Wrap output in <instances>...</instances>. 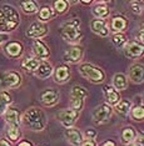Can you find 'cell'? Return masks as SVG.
<instances>
[{
    "instance_id": "41",
    "label": "cell",
    "mask_w": 144,
    "mask_h": 146,
    "mask_svg": "<svg viewBox=\"0 0 144 146\" xmlns=\"http://www.w3.org/2000/svg\"><path fill=\"white\" fill-rule=\"evenodd\" d=\"M6 104H4L1 100H0V114H3V112H5V110H6Z\"/></svg>"
},
{
    "instance_id": "30",
    "label": "cell",
    "mask_w": 144,
    "mask_h": 146,
    "mask_svg": "<svg viewBox=\"0 0 144 146\" xmlns=\"http://www.w3.org/2000/svg\"><path fill=\"white\" fill-rule=\"evenodd\" d=\"M21 9H23V11H24L25 14H34V13H36L39 10L38 5H36L34 1H31V0L23 1L21 3Z\"/></svg>"
},
{
    "instance_id": "14",
    "label": "cell",
    "mask_w": 144,
    "mask_h": 146,
    "mask_svg": "<svg viewBox=\"0 0 144 146\" xmlns=\"http://www.w3.org/2000/svg\"><path fill=\"white\" fill-rule=\"evenodd\" d=\"M33 51L35 54L36 59H45L50 55V50L43 41L40 40H35L33 44Z\"/></svg>"
},
{
    "instance_id": "20",
    "label": "cell",
    "mask_w": 144,
    "mask_h": 146,
    "mask_svg": "<svg viewBox=\"0 0 144 146\" xmlns=\"http://www.w3.org/2000/svg\"><path fill=\"white\" fill-rule=\"evenodd\" d=\"M5 121L9 125H18L20 122V112L16 109L13 108H6L5 110Z\"/></svg>"
},
{
    "instance_id": "25",
    "label": "cell",
    "mask_w": 144,
    "mask_h": 146,
    "mask_svg": "<svg viewBox=\"0 0 144 146\" xmlns=\"http://www.w3.org/2000/svg\"><path fill=\"white\" fill-rule=\"evenodd\" d=\"M130 109H132V102L128 100H122V101H119L118 104H115V106H114L115 112L118 115L123 116V117L129 114Z\"/></svg>"
},
{
    "instance_id": "24",
    "label": "cell",
    "mask_w": 144,
    "mask_h": 146,
    "mask_svg": "<svg viewBox=\"0 0 144 146\" xmlns=\"http://www.w3.org/2000/svg\"><path fill=\"white\" fill-rule=\"evenodd\" d=\"M93 14L96 16V19H105L109 15V8L105 3H98L93 8Z\"/></svg>"
},
{
    "instance_id": "18",
    "label": "cell",
    "mask_w": 144,
    "mask_h": 146,
    "mask_svg": "<svg viewBox=\"0 0 144 146\" xmlns=\"http://www.w3.org/2000/svg\"><path fill=\"white\" fill-rule=\"evenodd\" d=\"M69 78H70V71H69L68 66L60 65L55 69V71H54L55 82H65L66 80H69Z\"/></svg>"
},
{
    "instance_id": "22",
    "label": "cell",
    "mask_w": 144,
    "mask_h": 146,
    "mask_svg": "<svg viewBox=\"0 0 144 146\" xmlns=\"http://www.w3.org/2000/svg\"><path fill=\"white\" fill-rule=\"evenodd\" d=\"M40 64L39 59L36 58H26L21 62V69L26 72H35V70L38 69V66Z\"/></svg>"
},
{
    "instance_id": "5",
    "label": "cell",
    "mask_w": 144,
    "mask_h": 146,
    "mask_svg": "<svg viewBox=\"0 0 144 146\" xmlns=\"http://www.w3.org/2000/svg\"><path fill=\"white\" fill-rule=\"evenodd\" d=\"M112 108L106 104H102L93 111V121L95 125H104L112 116Z\"/></svg>"
},
{
    "instance_id": "40",
    "label": "cell",
    "mask_w": 144,
    "mask_h": 146,
    "mask_svg": "<svg viewBox=\"0 0 144 146\" xmlns=\"http://www.w3.org/2000/svg\"><path fill=\"white\" fill-rule=\"evenodd\" d=\"M0 146H11V144L6 139H0Z\"/></svg>"
},
{
    "instance_id": "13",
    "label": "cell",
    "mask_w": 144,
    "mask_h": 146,
    "mask_svg": "<svg viewBox=\"0 0 144 146\" xmlns=\"http://www.w3.org/2000/svg\"><path fill=\"white\" fill-rule=\"evenodd\" d=\"M90 28H92V30L95 33V34H98L99 36H108L109 34V29L108 26H106L105 21L102 20V19H93L92 23H90Z\"/></svg>"
},
{
    "instance_id": "16",
    "label": "cell",
    "mask_w": 144,
    "mask_h": 146,
    "mask_svg": "<svg viewBox=\"0 0 144 146\" xmlns=\"http://www.w3.org/2000/svg\"><path fill=\"white\" fill-rule=\"evenodd\" d=\"M129 79L135 84L143 81V65L142 64H134L129 69Z\"/></svg>"
},
{
    "instance_id": "6",
    "label": "cell",
    "mask_w": 144,
    "mask_h": 146,
    "mask_svg": "<svg viewBox=\"0 0 144 146\" xmlns=\"http://www.w3.org/2000/svg\"><path fill=\"white\" fill-rule=\"evenodd\" d=\"M79 116V111H75L73 109H65V110H60L56 112V119L62 122L63 126H65L66 129L72 127L73 124L76 121Z\"/></svg>"
},
{
    "instance_id": "28",
    "label": "cell",
    "mask_w": 144,
    "mask_h": 146,
    "mask_svg": "<svg viewBox=\"0 0 144 146\" xmlns=\"http://www.w3.org/2000/svg\"><path fill=\"white\" fill-rule=\"evenodd\" d=\"M54 15H55V13L50 6H43L39 10V19L42 21H46V20H49V19H53Z\"/></svg>"
},
{
    "instance_id": "3",
    "label": "cell",
    "mask_w": 144,
    "mask_h": 146,
    "mask_svg": "<svg viewBox=\"0 0 144 146\" xmlns=\"http://www.w3.org/2000/svg\"><path fill=\"white\" fill-rule=\"evenodd\" d=\"M79 72L84 76V78H86L92 82H95V84L103 82L104 79H105L104 71H103L102 69L94 66L93 64H89V62H84V64L80 65L79 66Z\"/></svg>"
},
{
    "instance_id": "32",
    "label": "cell",
    "mask_w": 144,
    "mask_h": 146,
    "mask_svg": "<svg viewBox=\"0 0 144 146\" xmlns=\"http://www.w3.org/2000/svg\"><path fill=\"white\" fill-rule=\"evenodd\" d=\"M69 104H70V109H73V110H75V111H80L83 109V106H84V100L70 96Z\"/></svg>"
},
{
    "instance_id": "43",
    "label": "cell",
    "mask_w": 144,
    "mask_h": 146,
    "mask_svg": "<svg viewBox=\"0 0 144 146\" xmlns=\"http://www.w3.org/2000/svg\"><path fill=\"white\" fill-rule=\"evenodd\" d=\"M102 146H115V142H114V141H112V140H109V141H105Z\"/></svg>"
},
{
    "instance_id": "12",
    "label": "cell",
    "mask_w": 144,
    "mask_h": 146,
    "mask_svg": "<svg viewBox=\"0 0 144 146\" xmlns=\"http://www.w3.org/2000/svg\"><path fill=\"white\" fill-rule=\"evenodd\" d=\"M65 139H66V141H68L70 145H73V146H80V144L83 142L82 132H80L78 129H74V127L66 129Z\"/></svg>"
},
{
    "instance_id": "1",
    "label": "cell",
    "mask_w": 144,
    "mask_h": 146,
    "mask_svg": "<svg viewBox=\"0 0 144 146\" xmlns=\"http://www.w3.org/2000/svg\"><path fill=\"white\" fill-rule=\"evenodd\" d=\"M23 122L28 126L30 130L40 131L45 127L46 124V117L43 110L38 108H33L28 110L23 116Z\"/></svg>"
},
{
    "instance_id": "38",
    "label": "cell",
    "mask_w": 144,
    "mask_h": 146,
    "mask_svg": "<svg viewBox=\"0 0 144 146\" xmlns=\"http://www.w3.org/2000/svg\"><path fill=\"white\" fill-rule=\"evenodd\" d=\"M80 146H96V145H95V142L93 140H89V139H88V140L83 141L82 144H80Z\"/></svg>"
},
{
    "instance_id": "19",
    "label": "cell",
    "mask_w": 144,
    "mask_h": 146,
    "mask_svg": "<svg viewBox=\"0 0 144 146\" xmlns=\"http://www.w3.org/2000/svg\"><path fill=\"white\" fill-rule=\"evenodd\" d=\"M104 92H105V100L108 105H115L120 101V95L119 92L115 90L112 86H105L104 88Z\"/></svg>"
},
{
    "instance_id": "21",
    "label": "cell",
    "mask_w": 144,
    "mask_h": 146,
    "mask_svg": "<svg viewBox=\"0 0 144 146\" xmlns=\"http://www.w3.org/2000/svg\"><path fill=\"white\" fill-rule=\"evenodd\" d=\"M52 72H53V66L49 62L43 61V62H40L38 69L35 70V75L40 79H46L52 75Z\"/></svg>"
},
{
    "instance_id": "23",
    "label": "cell",
    "mask_w": 144,
    "mask_h": 146,
    "mask_svg": "<svg viewBox=\"0 0 144 146\" xmlns=\"http://www.w3.org/2000/svg\"><path fill=\"white\" fill-rule=\"evenodd\" d=\"M127 85H128V79H127V76L124 74H122V72H118V74L114 75V78H113V88L115 89V90H124L127 89Z\"/></svg>"
},
{
    "instance_id": "34",
    "label": "cell",
    "mask_w": 144,
    "mask_h": 146,
    "mask_svg": "<svg viewBox=\"0 0 144 146\" xmlns=\"http://www.w3.org/2000/svg\"><path fill=\"white\" fill-rule=\"evenodd\" d=\"M68 3L65 1V0H56V1L54 3V8L55 10L59 13V14H62V13L66 11V9H68Z\"/></svg>"
},
{
    "instance_id": "2",
    "label": "cell",
    "mask_w": 144,
    "mask_h": 146,
    "mask_svg": "<svg viewBox=\"0 0 144 146\" xmlns=\"http://www.w3.org/2000/svg\"><path fill=\"white\" fill-rule=\"evenodd\" d=\"M19 21V14L14 8L9 5H3V8H0V30L1 31L14 30Z\"/></svg>"
},
{
    "instance_id": "15",
    "label": "cell",
    "mask_w": 144,
    "mask_h": 146,
    "mask_svg": "<svg viewBox=\"0 0 144 146\" xmlns=\"http://www.w3.org/2000/svg\"><path fill=\"white\" fill-rule=\"evenodd\" d=\"M5 52L10 58H18L23 52V45L19 41H10L5 45Z\"/></svg>"
},
{
    "instance_id": "36",
    "label": "cell",
    "mask_w": 144,
    "mask_h": 146,
    "mask_svg": "<svg viewBox=\"0 0 144 146\" xmlns=\"http://www.w3.org/2000/svg\"><path fill=\"white\" fill-rule=\"evenodd\" d=\"M0 100L4 102V104H6V105H10L11 104V101H13V99H11V95H10L9 92L1 91L0 92Z\"/></svg>"
},
{
    "instance_id": "45",
    "label": "cell",
    "mask_w": 144,
    "mask_h": 146,
    "mask_svg": "<svg viewBox=\"0 0 144 146\" xmlns=\"http://www.w3.org/2000/svg\"><path fill=\"white\" fill-rule=\"evenodd\" d=\"M1 40H3V36H1V35H0V42H1Z\"/></svg>"
},
{
    "instance_id": "27",
    "label": "cell",
    "mask_w": 144,
    "mask_h": 146,
    "mask_svg": "<svg viewBox=\"0 0 144 146\" xmlns=\"http://www.w3.org/2000/svg\"><path fill=\"white\" fill-rule=\"evenodd\" d=\"M86 95H88L86 89H84L83 86H80V85H74L72 88V91H70V96L82 99V100H84V99L86 98Z\"/></svg>"
},
{
    "instance_id": "9",
    "label": "cell",
    "mask_w": 144,
    "mask_h": 146,
    "mask_svg": "<svg viewBox=\"0 0 144 146\" xmlns=\"http://www.w3.org/2000/svg\"><path fill=\"white\" fill-rule=\"evenodd\" d=\"M48 31H49V29L45 24L36 21V23H33V24L29 26V29L26 30V35H28L29 38L39 39V38H43L44 35L48 34Z\"/></svg>"
},
{
    "instance_id": "42",
    "label": "cell",
    "mask_w": 144,
    "mask_h": 146,
    "mask_svg": "<svg viewBox=\"0 0 144 146\" xmlns=\"http://www.w3.org/2000/svg\"><path fill=\"white\" fill-rule=\"evenodd\" d=\"M18 146H33V144H31V142H29V141H26V140H24V141L19 142Z\"/></svg>"
},
{
    "instance_id": "17",
    "label": "cell",
    "mask_w": 144,
    "mask_h": 146,
    "mask_svg": "<svg viewBox=\"0 0 144 146\" xmlns=\"http://www.w3.org/2000/svg\"><path fill=\"white\" fill-rule=\"evenodd\" d=\"M127 25H128V20H127V18H124L123 15H117L112 19V21H110V28L115 33L123 31L127 28Z\"/></svg>"
},
{
    "instance_id": "31",
    "label": "cell",
    "mask_w": 144,
    "mask_h": 146,
    "mask_svg": "<svg viewBox=\"0 0 144 146\" xmlns=\"http://www.w3.org/2000/svg\"><path fill=\"white\" fill-rule=\"evenodd\" d=\"M112 42L117 48H124V45L127 42V38L122 33H115V34L112 36Z\"/></svg>"
},
{
    "instance_id": "4",
    "label": "cell",
    "mask_w": 144,
    "mask_h": 146,
    "mask_svg": "<svg viewBox=\"0 0 144 146\" xmlns=\"http://www.w3.org/2000/svg\"><path fill=\"white\" fill-rule=\"evenodd\" d=\"M80 21L78 19H74L73 21L66 23L62 26V36L68 42H76L82 38V33L79 30Z\"/></svg>"
},
{
    "instance_id": "26",
    "label": "cell",
    "mask_w": 144,
    "mask_h": 146,
    "mask_svg": "<svg viewBox=\"0 0 144 146\" xmlns=\"http://www.w3.org/2000/svg\"><path fill=\"white\" fill-rule=\"evenodd\" d=\"M135 140V131L132 127H125L122 131V142L123 144H130Z\"/></svg>"
},
{
    "instance_id": "10",
    "label": "cell",
    "mask_w": 144,
    "mask_h": 146,
    "mask_svg": "<svg viewBox=\"0 0 144 146\" xmlns=\"http://www.w3.org/2000/svg\"><path fill=\"white\" fill-rule=\"evenodd\" d=\"M40 101L46 106H54L59 101V92L54 89H48L40 94Z\"/></svg>"
},
{
    "instance_id": "44",
    "label": "cell",
    "mask_w": 144,
    "mask_h": 146,
    "mask_svg": "<svg viewBox=\"0 0 144 146\" xmlns=\"http://www.w3.org/2000/svg\"><path fill=\"white\" fill-rule=\"evenodd\" d=\"M82 4H85V5H89V4H90V0H89V1H88V0H83V1H82Z\"/></svg>"
},
{
    "instance_id": "35",
    "label": "cell",
    "mask_w": 144,
    "mask_h": 146,
    "mask_svg": "<svg viewBox=\"0 0 144 146\" xmlns=\"http://www.w3.org/2000/svg\"><path fill=\"white\" fill-rule=\"evenodd\" d=\"M130 9H132V11L134 13V14H137V15L142 14V11H143L142 3H139V1H132V3H130Z\"/></svg>"
},
{
    "instance_id": "7",
    "label": "cell",
    "mask_w": 144,
    "mask_h": 146,
    "mask_svg": "<svg viewBox=\"0 0 144 146\" xmlns=\"http://www.w3.org/2000/svg\"><path fill=\"white\" fill-rule=\"evenodd\" d=\"M144 48L143 44H140L139 41H127L124 45V52L127 58L129 59H137L143 54Z\"/></svg>"
},
{
    "instance_id": "37",
    "label": "cell",
    "mask_w": 144,
    "mask_h": 146,
    "mask_svg": "<svg viewBox=\"0 0 144 146\" xmlns=\"http://www.w3.org/2000/svg\"><path fill=\"white\" fill-rule=\"evenodd\" d=\"M85 135L88 139H94L96 136V132H95V130H93V129H89V130L85 131Z\"/></svg>"
},
{
    "instance_id": "39",
    "label": "cell",
    "mask_w": 144,
    "mask_h": 146,
    "mask_svg": "<svg viewBox=\"0 0 144 146\" xmlns=\"http://www.w3.org/2000/svg\"><path fill=\"white\" fill-rule=\"evenodd\" d=\"M129 146H143L142 137H140V140H138V141H133V142H130Z\"/></svg>"
},
{
    "instance_id": "29",
    "label": "cell",
    "mask_w": 144,
    "mask_h": 146,
    "mask_svg": "<svg viewBox=\"0 0 144 146\" xmlns=\"http://www.w3.org/2000/svg\"><path fill=\"white\" fill-rule=\"evenodd\" d=\"M6 136L10 139L11 141H16L20 137V130L18 125H9L6 129Z\"/></svg>"
},
{
    "instance_id": "33",
    "label": "cell",
    "mask_w": 144,
    "mask_h": 146,
    "mask_svg": "<svg viewBox=\"0 0 144 146\" xmlns=\"http://www.w3.org/2000/svg\"><path fill=\"white\" fill-rule=\"evenodd\" d=\"M132 110V117L137 121H142L143 117H144V110H143V106L139 105V106H135V108L130 109Z\"/></svg>"
},
{
    "instance_id": "11",
    "label": "cell",
    "mask_w": 144,
    "mask_h": 146,
    "mask_svg": "<svg viewBox=\"0 0 144 146\" xmlns=\"http://www.w3.org/2000/svg\"><path fill=\"white\" fill-rule=\"evenodd\" d=\"M83 58V49L80 46H72V48L66 49L64 54V60L70 64L78 62Z\"/></svg>"
},
{
    "instance_id": "8",
    "label": "cell",
    "mask_w": 144,
    "mask_h": 146,
    "mask_svg": "<svg viewBox=\"0 0 144 146\" xmlns=\"http://www.w3.org/2000/svg\"><path fill=\"white\" fill-rule=\"evenodd\" d=\"M0 82H1V85L4 88H16L21 82V76L15 71L4 72L1 75V78H0Z\"/></svg>"
}]
</instances>
